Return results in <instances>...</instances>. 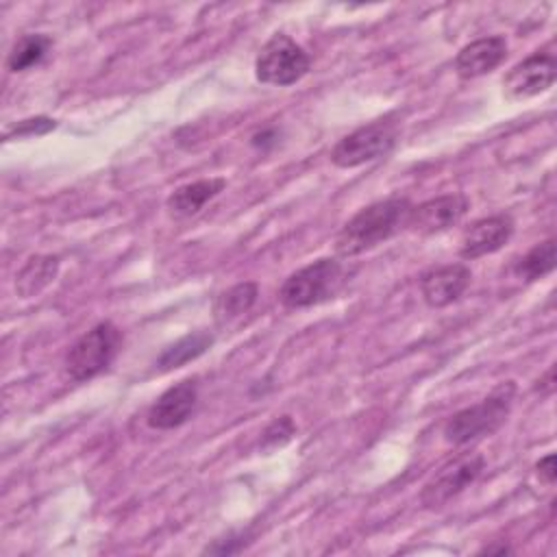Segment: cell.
<instances>
[{
	"mask_svg": "<svg viewBox=\"0 0 557 557\" xmlns=\"http://www.w3.org/2000/svg\"><path fill=\"white\" fill-rule=\"evenodd\" d=\"M198 405V383L196 379H183L168 387L148 409L146 422L152 429L168 431L185 424Z\"/></svg>",
	"mask_w": 557,
	"mask_h": 557,
	"instance_id": "cell-10",
	"label": "cell"
},
{
	"mask_svg": "<svg viewBox=\"0 0 557 557\" xmlns=\"http://www.w3.org/2000/svg\"><path fill=\"white\" fill-rule=\"evenodd\" d=\"M555 268V239L548 237L540 244H535L518 263H516V274L522 276L524 281H537L553 272Z\"/></svg>",
	"mask_w": 557,
	"mask_h": 557,
	"instance_id": "cell-18",
	"label": "cell"
},
{
	"mask_svg": "<svg viewBox=\"0 0 557 557\" xmlns=\"http://www.w3.org/2000/svg\"><path fill=\"white\" fill-rule=\"evenodd\" d=\"M396 141H398V122L385 115L342 137L331 150V161L337 168L350 170V168L376 161L381 157H387L394 150Z\"/></svg>",
	"mask_w": 557,
	"mask_h": 557,
	"instance_id": "cell-5",
	"label": "cell"
},
{
	"mask_svg": "<svg viewBox=\"0 0 557 557\" xmlns=\"http://www.w3.org/2000/svg\"><path fill=\"white\" fill-rule=\"evenodd\" d=\"M244 546H246L244 533H239V535L228 533L226 537L213 540V544H211V546H207V548H205V553H211V555H233V553H239Z\"/></svg>",
	"mask_w": 557,
	"mask_h": 557,
	"instance_id": "cell-22",
	"label": "cell"
},
{
	"mask_svg": "<svg viewBox=\"0 0 557 557\" xmlns=\"http://www.w3.org/2000/svg\"><path fill=\"white\" fill-rule=\"evenodd\" d=\"M257 296H259L257 283H252V281L237 283L220 296L215 311L220 318H226V320L237 318V315L250 311V307L257 302Z\"/></svg>",
	"mask_w": 557,
	"mask_h": 557,
	"instance_id": "cell-19",
	"label": "cell"
},
{
	"mask_svg": "<svg viewBox=\"0 0 557 557\" xmlns=\"http://www.w3.org/2000/svg\"><path fill=\"white\" fill-rule=\"evenodd\" d=\"M557 76V61L550 52H533L524 61L516 63L503 78L507 98L524 100L553 87Z\"/></svg>",
	"mask_w": 557,
	"mask_h": 557,
	"instance_id": "cell-9",
	"label": "cell"
},
{
	"mask_svg": "<svg viewBox=\"0 0 557 557\" xmlns=\"http://www.w3.org/2000/svg\"><path fill=\"white\" fill-rule=\"evenodd\" d=\"M507 57V41L503 35H490L463 46L455 59L459 78L470 81L496 70Z\"/></svg>",
	"mask_w": 557,
	"mask_h": 557,
	"instance_id": "cell-13",
	"label": "cell"
},
{
	"mask_svg": "<svg viewBox=\"0 0 557 557\" xmlns=\"http://www.w3.org/2000/svg\"><path fill=\"white\" fill-rule=\"evenodd\" d=\"M122 346V331L104 320L83 333L65 355V372L72 381H89L104 372L117 357Z\"/></svg>",
	"mask_w": 557,
	"mask_h": 557,
	"instance_id": "cell-4",
	"label": "cell"
},
{
	"mask_svg": "<svg viewBox=\"0 0 557 557\" xmlns=\"http://www.w3.org/2000/svg\"><path fill=\"white\" fill-rule=\"evenodd\" d=\"M52 46V39L44 33H28V35H22L15 46L11 48L9 57H7V67L11 72H24V70H30L33 65L41 63L44 57L48 54Z\"/></svg>",
	"mask_w": 557,
	"mask_h": 557,
	"instance_id": "cell-17",
	"label": "cell"
},
{
	"mask_svg": "<svg viewBox=\"0 0 557 557\" xmlns=\"http://www.w3.org/2000/svg\"><path fill=\"white\" fill-rule=\"evenodd\" d=\"M411 202L407 198L376 200L357 211L337 233L335 250L339 257H357L366 250L389 239L400 226L407 224Z\"/></svg>",
	"mask_w": 557,
	"mask_h": 557,
	"instance_id": "cell-1",
	"label": "cell"
},
{
	"mask_svg": "<svg viewBox=\"0 0 557 557\" xmlns=\"http://www.w3.org/2000/svg\"><path fill=\"white\" fill-rule=\"evenodd\" d=\"M344 268L342 261L335 257H320L305 268L292 272L281 289L278 300L287 309H305L320 305L335 296V292L342 287Z\"/></svg>",
	"mask_w": 557,
	"mask_h": 557,
	"instance_id": "cell-3",
	"label": "cell"
},
{
	"mask_svg": "<svg viewBox=\"0 0 557 557\" xmlns=\"http://www.w3.org/2000/svg\"><path fill=\"white\" fill-rule=\"evenodd\" d=\"M57 128V122L46 117V115H37V117H28V120H22L17 122L13 128H9L7 133V139H13V137H33V135H46L48 131Z\"/></svg>",
	"mask_w": 557,
	"mask_h": 557,
	"instance_id": "cell-21",
	"label": "cell"
},
{
	"mask_svg": "<svg viewBox=\"0 0 557 557\" xmlns=\"http://www.w3.org/2000/svg\"><path fill=\"white\" fill-rule=\"evenodd\" d=\"M311 67L307 50L296 44L289 35H272L255 59V76L265 85L287 87L298 83Z\"/></svg>",
	"mask_w": 557,
	"mask_h": 557,
	"instance_id": "cell-6",
	"label": "cell"
},
{
	"mask_svg": "<svg viewBox=\"0 0 557 557\" xmlns=\"http://www.w3.org/2000/svg\"><path fill=\"white\" fill-rule=\"evenodd\" d=\"M513 396H516V383L513 381L500 383L483 400L453 413L444 424V440L455 446H463L479 437L492 435L505 424L513 405Z\"/></svg>",
	"mask_w": 557,
	"mask_h": 557,
	"instance_id": "cell-2",
	"label": "cell"
},
{
	"mask_svg": "<svg viewBox=\"0 0 557 557\" xmlns=\"http://www.w3.org/2000/svg\"><path fill=\"white\" fill-rule=\"evenodd\" d=\"M513 228L516 224L509 213H496L472 222L461 235L459 257L466 261H474L479 257L500 250L511 239Z\"/></svg>",
	"mask_w": 557,
	"mask_h": 557,
	"instance_id": "cell-11",
	"label": "cell"
},
{
	"mask_svg": "<svg viewBox=\"0 0 557 557\" xmlns=\"http://www.w3.org/2000/svg\"><path fill=\"white\" fill-rule=\"evenodd\" d=\"M485 459L479 453H466L448 461L440 468V472L424 483L420 492V503L426 509H437L446 505L450 498L459 496L466 487H470L479 474L483 472Z\"/></svg>",
	"mask_w": 557,
	"mask_h": 557,
	"instance_id": "cell-7",
	"label": "cell"
},
{
	"mask_svg": "<svg viewBox=\"0 0 557 557\" xmlns=\"http://www.w3.org/2000/svg\"><path fill=\"white\" fill-rule=\"evenodd\" d=\"M481 555H505V553H511V546H507L505 542L498 544V546H485L479 550Z\"/></svg>",
	"mask_w": 557,
	"mask_h": 557,
	"instance_id": "cell-24",
	"label": "cell"
},
{
	"mask_svg": "<svg viewBox=\"0 0 557 557\" xmlns=\"http://www.w3.org/2000/svg\"><path fill=\"white\" fill-rule=\"evenodd\" d=\"M213 346V335L209 331H194L183 335L181 339H176L174 344H170L154 361L157 370L168 372L174 368L185 366L187 361L200 357L202 352H207Z\"/></svg>",
	"mask_w": 557,
	"mask_h": 557,
	"instance_id": "cell-16",
	"label": "cell"
},
{
	"mask_svg": "<svg viewBox=\"0 0 557 557\" xmlns=\"http://www.w3.org/2000/svg\"><path fill=\"white\" fill-rule=\"evenodd\" d=\"M472 281V272L466 263H448L433 268L420 276V292L429 307L442 309L463 296Z\"/></svg>",
	"mask_w": 557,
	"mask_h": 557,
	"instance_id": "cell-12",
	"label": "cell"
},
{
	"mask_svg": "<svg viewBox=\"0 0 557 557\" xmlns=\"http://www.w3.org/2000/svg\"><path fill=\"white\" fill-rule=\"evenodd\" d=\"M296 433V424L289 416H281V418H274L261 433V448L263 450H274V448H281L285 446Z\"/></svg>",
	"mask_w": 557,
	"mask_h": 557,
	"instance_id": "cell-20",
	"label": "cell"
},
{
	"mask_svg": "<svg viewBox=\"0 0 557 557\" xmlns=\"http://www.w3.org/2000/svg\"><path fill=\"white\" fill-rule=\"evenodd\" d=\"M226 187V181L222 176H211V178H200L187 185L176 187L168 196V209L176 218H189L198 213L209 200H213L218 194H222Z\"/></svg>",
	"mask_w": 557,
	"mask_h": 557,
	"instance_id": "cell-14",
	"label": "cell"
},
{
	"mask_svg": "<svg viewBox=\"0 0 557 557\" xmlns=\"http://www.w3.org/2000/svg\"><path fill=\"white\" fill-rule=\"evenodd\" d=\"M59 274V257L57 255H35L28 257L26 263L15 274V289L22 298H33L41 289H46Z\"/></svg>",
	"mask_w": 557,
	"mask_h": 557,
	"instance_id": "cell-15",
	"label": "cell"
},
{
	"mask_svg": "<svg viewBox=\"0 0 557 557\" xmlns=\"http://www.w3.org/2000/svg\"><path fill=\"white\" fill-rule=\"evenodd\" d=\"M468 198L463 194H444L413 205L407 218V228L418 235H435L459 224L468 213Z\"/></svg>",
	"mask_w": 557,
	"mask_h": 557,
	"instance_id": "cell-8",
	"label": "cell"
},
{
	"mask_svg": "<svg viewBox=\"0 0 557 557\" xmlns=\"http://www.w3.org/2000/svg\"><path fill=\"white\" fill-rule=\"evenodd\" d=\"M535 472H537V476L544 481V483H548V485H553L555 483V479H557V468H555V455L550 453V455H546V457H542L537 463H535Z\"/></svg>",
	"mask_w": 557,
	"mask_h": 557,
	"instance_id": "cell-23",
	"label": "cell"
}]
</instances>
